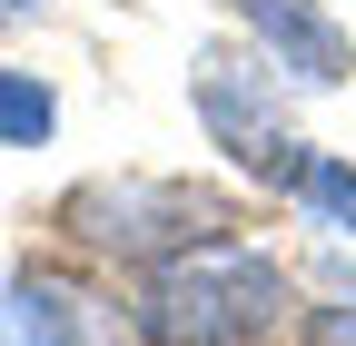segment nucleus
<instances>
[{
  "label": "nucleus",
  "mask_w": 356,
  "mask_h": 346,
  "mask_svg": "<svg viewBox=\"0 0 356 346\" xmlns=\"http://www.w3.org/2000/svg\"><path fill=\"white\" fill-rule=\"evenodd\" d=\"M287 317L277 257H257L238 238H188L168 247L139 287V336L149 346H257Z\"/></svg>",
  "instance_id": "obj_1"
},
{
  "label": "nucleus",
  "mask_w": 356,
  "mask_h": 346,
  "mask_svg": "<svg viewBox=\"0 0 356 346\" xmlns=\"http://www.w3.org/2000/svg\"><path fill=\"white\" fill-rule=\"evenodd\" d=\"M198 119H208V139L228 149L238 168H257V179H277V188H297V129L277 119V90L248 69V60H228V50H208L198 60Z\"/></svg>",
  "instance_id": "obj_2"
},
{
  "label": "nucleus",
  "mask_w": 356,
  "mask_h": 346,
  "mask_svg": "<svg viewBox=\"0 0 356 346\" xmlns=\"http://www.w3.org/2000/svg\"><path fill=\"white\" fill-rule=\"evenodd\" d=\"M70 228L99 238V247H188L198 228H218V208L188 198V188L129 179V188H79V198H70Z\"/></svg>",
  "instance_id": "obj_3"
},
{
  "label": "nucleus",
  "mask_w": 356,
  "mask_h": 346,
  "mask_svg": "<svg viewBox=\"0 0 356 346\" xmlns=\"http://www.w3.org/2000/svg\"><path fill=\"white\" fill-rule=\"evenodd\" d=\"M248 10V30L277 50V69H297V79H317V90H337V79L356 69V50H346V30L317 10V0H238Z\"/></svg>",
  "instance_id": "obj_4"
},
{
  "label": "nucleus",
  "mask_w": 356,
  "mask_h": 346,
  "mask_svg": "<svg viewBox=\"0 0 356 346\" xmlns=\"http://www.w3.org/2000/svg\"><path fill=\"white\" fill-rule=\"evenodd\" d=\"M10 327H20V346H99V307L70 297V287H50V277L10 287Z\"/></svg>",
  "instance_id": "obj_5"
},
{
  "label": "nucleus",
  "mask_w": 356,
  "mask_h": 346,
  "mask_svg": "<svg viewBox=\"0 0 356 346\" xmlns=\"http://www.w3.org/2000/svg\"><path fill=\"white\" fill-rule=\"evenodd\" d=\"M60 129V99L40 90V69H0V139L10 149H40Z\"/></svg>",
  "instance_id": "obj_6"
},
{
  "label": "nucleus",
  "mask_w": 356,
  "mask_h": 346,
  "mask_svg": "<svg viewBox=\"0 0 356 346\" xmlns=\"http://www.w3.org/2000/svg\"><path fill=\"white\" fill-rule=\"evenodd\" d=\"M297 198L327 208L337 228H356V168H346V158H307V168H297Z\"/></svg>",
  "instance_id": "obj_7"
},
{
  "label": "nucleus",
  "mask_w": 356,
  "mask_h": 346,
  "mask_svg": "<svg viewBox=\"0 0 356 346\" xmlns=\"http://www.w3.org/2000/svg\"><path fill=\"white\" fill-rule=\"evenodd\" d=\"M297 346H356V307H317Z\"/></svg>",
  "instance_id": "obj_8"
},
{
  "label": "nucleus",
  "mask_w": 356,
  "mask_h": 346,
  "mask_svg": "<svg viewBox=\"0 0 356 346\" xmlns=\"http://www.w3.org/2000/svg\"><path fill=\"white\" fill-rule=\"evenodd\" d=\"M0 10H40V0H0Z\"/></svg>",
  "instance_id": "obj_9"
}]
</instances>
